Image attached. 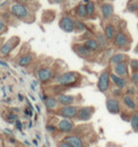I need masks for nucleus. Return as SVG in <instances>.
<instances>
[{
  "label": "nucleus",
  "instance_id": "nucleus-1",
  "mask_svg": "<svg viewBox=\"0 0 138 147\" xmlns=\"http://www.w3.org/2000/svg\"><path fill=\"white\" fill-rule=\"evenodd\" d=\"M80 75L75 71H66V72L60 75L58 78V84L62 87L75 86L79 83Z\"/></svg>",
  "mask_w": 138,
  "mask_h": 147
},
{
  "label": "nucleus",
  "instance_id": "nucleus-2",
  "mask_svg": "<svg viewBox=\"0 0 138 147\" xmlns=\"http://www.w3.org/2000/svg\"><path fill=\"white\" fill-rule=\"evenodd\" d=\"M11 12L14 17L19 20H27L30 18V10L24 4H13L11 7Z\"/></svg>",
  "mask_w": 138,
  "mask_h": 147
},
{
  "label": "nucleus",
  "instance_id": "nucleus-3",
  "mask_svg": "<svg viewBox=\"0 0 138 147\" xmlns=\"http://www.w3.org/2000/svg\"><path fill=\"white\" fill-rule=\"evenodd\" d=\"M131 41L129 39V36L124 32L119 30L118 32L115 33L114 38V44L119 49H123V51H128L129 47L131 46Z\"/></svg>",
  "mask_w": 138,
  "mask_h": 147
},
{
  "label": "nucleus",
  "instance_id": "nucleus-4",
  "mask_svg": "<svg viewBox=\"0 0 138 147\" xmlns=\"http://www.w3.org/2000/svg\"><path fill=\"white\" fill-rule=\"evenodd\" d=\"M78 109L79 106L74 105H64L62 107H58L57 110V115L61 116L64 119H69V120H73L76 118Z\"/></svg>",
  "mask_w": 138,
  "mask_h": 147
},
{
  "label": "nucleus",
  "instance_id": "nucleus-5",
  "mask_svg": "<svg viewBox=\"0 0 138 147\" xmlns=\"http://www.w3.org/2000/svg\"><path fill=\"white\" fill-rule=\"evenodd\" d=\"M110 73L108 69L102 70L99 74L98 80V89L100 92L105 93L107 92L110 88V84H111V78H110Z\"/></svg>",
  "mask_w": 138,
  "mask_h": 147
},
{
  "label": "nucleus",
  "instance_id": "nucleus-6",
  "mask_svg": "<svg viewBox=\"0 0 138 147\" xmlns=\"http://www.w3.org/2000/svg\"><path fill=\"white\" fill-rule=\"evenodd\" d=\"M95 111L96 109L94 106H81V107H79V109H78L77 116L75 119L80 121H88L92 119Z\"/></svg>",
  "mask_w": 138,
  "mask_h": 147
},
{
  "label": "nucleus",
  "instance_id": "nucleus-7",
  "mask_svg": "<svg viewBox=\"0 0 138 147\" xmlns=\"http://www.w3.org/2000/svg\"><path fill=\"white\" fill-rule=\"evenodd\" d=\"M106 108L109 113L117 115L121 113V105L119 101L115 97H110L106 100Z\"/></svg>",
  "mask_w": 138,
  "mask_h": 147
},
{
  "label": "nucleus",
  "instance_id": "nucleus-8",
  "mask_svg": "<svg viewBox=\"0 0 138 147\" xmlns=\"http://www.w3.org/2000/svg\"><path fill=\"white\" fill-rule=\"evenodd\" d=\"M58 129L60 132L62 133H72L75 129V123L72 120H69V119H64L59 121L58 123Z\"/></svg>",
  "mask_w": 138,
  "mask_h": 147
},
{
  "label": "nucleus",
  "instance_id": "nucleus-9",
  "mask_svg": "<svg viewBox=\"0 0 138 147\" xmlns=\"http://www.w3.org/2000/svg\"><path fill=\"white\" fill-rule=\"evenodd\" d=\"M19 44V38L18 37H12L10 40H8L1 48H0V56H6L9 53L11 52L13 49Z\"/></svg>",
  "mask_w": 138,
  "mask_h": 147
},
{
  "label": "nucleus",
  "instance_id": "nucleus-10",
  "mask_svg": "<svg viewBox=\"0 0 138 147\" xmlns=\"http://www.w3.org/2000/svg\"><path fill=\"white\" fill-rule=\"evenodd\" d=\"M60 28L65 32H73L75 30V23L69 16H62L60 20Z\"/></svg>",
  "mask_w": 138,
  "mask_h": 147
},
{
  "label": "nucleus",
  "instance_id": "nucleus-11",
  "mask_svg": "<svg viewBox=\"0 0 138 147\" xmlns=\"http://www.w3.org/2000/svg\"><path fill=\"white\" fill-rule=\"evenodd\" d=\"M53 77V70L50 67H42L37 71V78L44 84L49 82Z\"/></svg>",
  "mask_w": 138,
  "mask_h": 147
},
{
  "label": "nucleus",
  "instance_id": "nucleus-12",
  "mask_svg": "<svg viewBox=\"0 0 138 147\" xmlns=\"http://www.w3.org/2000/svg\"><path fill=\"white\" fill-rule=\"evenodd\" d=\"M114 73L120 77L127 78L129 76V64L127 61L121 62L114 65Z\"/></svg>",
  "mask_w": 138,
  "mask_h": 147
},
{
  "label": "nucleus",
  "instance_id": "nucleus-13",
  "mask_svg": "<svg viewBox=\"0 0 138 147\" xmlns=\"http://www.w3.org/2000/svg\"><path fill=\"white\" fill-rule=\"evenodd\" d=\"M59 105L62 106L64 105H74L77 102V97L73 95H68V94H59L57 97Z\"/></svg>",
  "mask_w": 138,
  "mask_h": 147
},
{
  "label": "nucleus",
  "instance_id": "nucleus-14",
  "mask_svg": "<svg viewBox=\"0 0 138 147\" xmlns=\"http://www.w3.org/2000/svg\"><path fill=\"white\" fill-rule=\"evenodd\" d=\"M64 140L69 142L73 147H85V142L83 139L78 135H73V134H68L65 136Z\"/></svg>",
  "mask_w": 138,
  "mask_h": 147
},
{
  "label": "nucleus",
  "instance_id": "nucleus-15",
  "mask_svg": "<svg viewBox=\"0 0 138 147\" xmlns=\"http://www.w3.org/2000/svg\"><path fill=\"white\" fill-rule=\"evenodd\" d=\"M110 78H111V82L114 84L117 88H120L123 90L124 88H126L128 86L127 78L120 77V76H118V75L115 74L114 72L110 74Z\"/></svg>",
  "mask_w": 138,
  "mask_h": 147
},
{
  "label": "nucleus",
  "instance_id": "nucleus-16",
  "mask_svg": "<svg viewBox=\"0 0 138 147\" xmlns=\"http://www.w3.org/2000/svg\"><path fill=\"white\" fill-rule=\"evenodd\" d=\"M73 49L78 55L80 56V57H82V58L89 57V56H91V54L93 53V52H91L89 49L83 45V44H77V45H74Z\"/></svg>",
  "mask_w": 138,
  "mask_h": 147
},
{
  "label": "nucleus",
  "instance_id": "nucleus-17",
  "mask_svg": "<svg viewBox=\"0 0 138 147\" xmlns=\"http://www.w3.org/2000/svg\"><path fill=\"white\" fill-rule=\"evenodd\" d=\"M100 10H101L102 17L104 18V19L107 20V19H109V18H111L113 16L115 8H114V5H113L112 3H104V4L101 6Z\"/></svg>",
  "mask_w": 138,
  "mask_h": 147
},
{
  "label": "nucleus",
  "instance_id": "nucleus-18",
  "mask_svg": "<svg viewBox=\"0 0 138 147\" xmlns=\"http://www.w3.org/2000/svg\"><path fill=\"white\" fill-rule=\"evenodd\" d=\"M103 34H104L105 38L107 39L108 42L113 41L115 38V28L114 25L111 23L106 24L104 27V33Z\"/></svg>",
  "mask_w": 138,
  "mask_h": 147
},
{
  "label": "nucleus",
  "instance_id": "nucleus-19",
  "mask_svg": "<svg viewBox=\"0 0 138 147\" xmlns=\"http://www.w3.org/2000/svg\"><path fill=\"white\" fill-rule=\"evenodd\" d=\"M128 60V55L125 54L123 52H117V53H115L111 56L110 58V64L115 65L118 63H121V62H124V61H127Z\"/></svg>",
  "mask_w": 138,
  "mask_h": 147
},
{
  "label": "nucleus",
  "instance_id": "nucleus-20",
  "mask_svg": "<svg viewBox=\"0 0 138 147\" xmlns=\"http://www.w3.org/2000/svg\"><path fill=\"white\" fill-rule=\"evenodd\" d=\"M122 101H123L124 105L126 106L128 109H130V110L135 111L137 109V104H136V102L134 101V99L133 98V96L125 95V96H123Z\"/></svg>",
  "mask_w": 138,
  "mask_h": 147
},
{
  "label": "nucleus",
  "instance_id": "nucleus-21",
  "mask_svg": "<svg viewBox=\"0 0 138 147\" xmlns=\"http://www.w3.org/2000/svg\"><path fill=\"white\" fill-rule=\"evenodd\" d=\"M82 44L89 49L91 52H96V51H98V49H100L98 43V41H96V39H92V38L87 39Z\"/></svg>",
  "mask_w": 138,
  "mask_h": 147
},
{
  "label": "nucleus",
  "instance_id": "nucleus-22",
  "mask_svg": "<svg viewBox=\"0 0 138 147\" xmlns=\"http://www.w3.org/2000/svg\"><path fill=\"white\" fill-rule=\"evenodd\" d=\"M44 100H45L46 106L48 110H56L58 108L59 102L57 98H55V97H46V99Z\"/></svg>",
  "mask_w": 138,
  "mask_h": 147
},
{
  "label": "nucleus",
  "instance_id": "nucleus-23",
  "mask_svg": "<svg viewBox=\"0 0 138 147\" xmlns=\"http://www.w3.org/2000/svg\"><path fill=\"white\" fill-rule=\"evenodd\" d=\"M33 61V56L32 54H26L18 60L17 64L20 65V67H27Z\"/></svg>",
  "mask_w": 138,
  "mask_h": 147
},
{
  "label": "nucleus",
  "instance_id": "nucleus-24",
  "mask_svg": "<svg viewBox=\"0 0 138 147\" xmlns=\"http://www.w3.org/2000/svg\"><path fill=\"white\" fill-rule=\"evenodd\" d=\"M96 40L98 43L100 49H107L108 41H107V39L105 38L104 34L101 33V32H98V34H96Z\"/></svg>",
  "mask_w": 138,
  "mask_h": 147
},
{
  "label": "nucleus",
  "instance_id": "nucleus-25",
  "mask_svg": "<svg viewBox=\"0 0 138 147\" xmlns=\"http://www.w3.org/2000/svg\"><path fill=\"white\" fill-rule=\"evenodd\" d=\"M130 123L134 132H138V111H134L133 114H131Z\"/></svg>",
  "mask_w": 138,
  "mask_h": 147
},
{
  "label": "nucleus",
  "instance_id": "nucleus-26",
  "mask_svg": "<svg viewBox=\"0 0 138 147\" xmlns=\"http://www.w3.org/2000/svg\"><path fill=\"white\" fill-rule=\"evenodd\" d=\"M85 8H86V13H87V17H91L95 14L96 12V6L95 3L93 1H89L88 3L85 4Z\"/></svg>",
  "mask_w": 138,
  "mask_h": 147
},
{
  "label": "nucleus",
  "instance_id": "nucleus-27",
  "mask_svg": "<svg viewBox=\"0 0 138 147\" xmlns=\"http://www.w3.org/2000/svg\"><path fill=\"white\" fill-rule=\"evenodd\" d=\"M76 13L78 15V17L81 18H86L87 17V13H86V8H85V5L84 4H80L78 5V7L76 9Z\"/></svg>",
  "mask_w": 138,
  "mask_h": 147
},
{
  "label": "nucleus",
  "instance_id": "nucleus-28",
  "mask_svg": "<svg viewBox=\"0 0 138 147\" xmlns=\"http://www.w3.org/2000/svg\"><path fill=\"white\" fill-rule=\"evenodd\" d=\"M74 23H75V30H77V32H83V30H86L85 25H84V23L82 21L77 19V20L74 21Z\"/></svg>",
  "mask_w": 138,
  "mask_h": 147
},
{
  "label": "nucleus",
  "instance_id": "nucleus-29",
  "mask_svg": "<svg viewBox=\"0 0 138 147\" xmlns=\"http://www.w3.org/2000/svg\"><path fill=\"white\" fill-rule=\"evenodd\" d=\"M130 67L131 72H138V60L137 59H131Z\"/></svg>",
  "mask_w": 138,
  "mask_h": 147
},
{
  "label": "nucleus",
  "instance_id": "nucleus-30",
  "mask_svg": "<svg viewBox=\"0 0 138 147\" xmlns=\"http://www.w3.org/2000/svg\"><path fill=\"white\" fill-rule=\"evenodd\" d=\"M131 81L133 84V86L138 89V72H131Z\"/></svg>",
  "mask_w": 138,
  "mask_h": 147
},
{
  "label": "nucleus",
  "instance_id": "nucleus-31",
  "mask_svg": "<svg viewBox=\"0 0 138 147\" xmlns=\"http://www.w3.org/2000/svg\"><path fill=\"white\" fill-rule=\"evenodd\" d=\"M138 10V5L136 4V3H129L128 5V11H131V12H134Z\"/></svg>",
  "mask_w": 138,
  "mask_h": 147
},
{
  "label": "nucleus",
  "instance_id": "nucleus-32",
  "mask_svg": "<svg viewBox=\"0 0 138 147\" xmlns=\"http://www.w3.org/2000/svg\"><path fill=\"white\" fill-rule=\"evenodd\" d=\"M7 119H8V121H16L18 119V116L15 113H8Z\"/></svg>",
  "mask_w": 138,
  "mask_h": 147
},
{
  "label": "nucleus",
  "instance_id": "nucleus-33",
  "mask_svg": "<svg viewBox=\"0 0 138 147\" xmlns=\"http://www.w3.org/2000/svg\"><path fill=\"white\" fill-rule=\"evenodd\" d=\"M136 93V87L134 86H131L128 87V92H127V95H130V96H133L135 95Z\"/></svg>",
  "mask_w": 138,
  "mask_h": 147
},
{
  "label": "nucleus",
  "instance_id": "nucleus-34",
  "mask_svg": "<svg viewBox=\"0 0 138 147\" xmlns=\"http://www.w3.org/2000/svg\"><path fill=\"white\" fill-rule=\"evenodd\" d=\"M113 95L115 96V98H117V97L122 96V89L117 88V87L115 89L113 90Z\"/></svg>",
  "mask_w": 138,
  "mask_h": 147
},
{
  "label": "nucleus",
  "instance_id": "nucleus-35",
  "mask_svg": "<svg viewBox=\"0 0 138 147\" xmlns=\"http://www.w3.org/2000/svg\"><path fill=\"white\" fill-rule=\"evenodd\" d=\"M58 147H73V146H72L69 142H65V140H62L61 142H59Z\"/></svg>",
  "mask_w": 138,
  "mask_h": 147
},
{
  "label": "nucleus",
  "instance_id": "nucleus-36",
  "mask_svg": "<svg viewBox=\"0 0 138 147\" xmlns=\"http://www.w3.org/2000/svg\"><path fill=\"white\" fill-rule=\"evenodd\" d=\"M25 114H26L27 116H29V117H30V116H32V111H31V108H26L24 110Z\"/></svg>",
  "mask_w": 138,
  "mask_h": 147
},
{
  "label": "nucleus",
  "instance_id": "nucleus-37",
  "mask_svg": "<svg viewBox=\"0 0 138 147\" xmlns=\"http://www.w3.org/2000/svg\"><path fill=\"white\" fill-rule=\"evenodd\" d=\"M6 29V25L1 19H0V32H3Z\"/></svg>",
  "mask_w": 138,
  "mask_h": 147
},
{
  "label": "nucleus",
  "instance_id": "nucleus-38",
  "mask_svg": "<svg viewBox=\"0 0 138 147\" xmlns=\"http://www.w3.org/2000/svg\"><path fill=\"white\" fill-rule=\"evenodd\" d=\"M15 126H16V128L18 130H21L22 129V123H21V121H15Z\"/></svg>",
  "mask_w": 138,
  "mask_h": 147
},
{
  "label": "nucleus",
  "instance_id": "nucleus-39",
  "mask_svg": "<svg viewBox=\"0 0 138 147\" xmlns=\"http://www.w3.org/2000/svg\"><path fill=\"white\" fill-rule=\"evenodd\" d=\"M64 0H49L50 3H52V4H59V3L62 2Z\"/></svg>",
  "mask_w": 138,
  "mask_h": 147
},
{
  "label": "nucleus",
  "instance_id": "nucleus-40",
  "mask_svg": "<svg viewBox=\"0 0 138 147\" xmlns=\"http://www.w3.org/2000/svg\"><path fill=\"white\" fill-rule=\"evenodd\" d=\"M0 65H4V67H8V65L4 63V62H2V61H0Z\"/></svg>",
  "mask_w": 138,
  "mask_h": 147
},
{
  "label": "nucleus",
  "instance_id": "nucleus-41",
  "mask_svg": "<svg viewBox=\"0 0 138 147\" xmlns=\"http://www.w3.org/2000/svg\"><path fill=\"white\" fill-rule=\"evenodd\" d=\"M134 52H135V53H138V44L136 45L135 49H134Z\"/></svg>",
  "mask_w": 138,
  "mask_h": 147
},
{
  "label": "nucleus",
  "instance_id": "nucleus-42",
  "mask_svg": "<svg viewBox=\"0 0 138 147\" xmlns=\"http://www.w3.org/2000/svg\"><path fill=\"white\" fill-rule=\"evenodd\" d=\"M6 147H12L11 145H8V146H6Z\"/></svg>",
  "mask_w": 138,
  "mask_h": 147
},
{
  "label": "nucleus",
  "instance_id": "nucleus-43",
  "mask_svg": "<svg viewBox=\"0 0 138 147\" xmlns=\"http://www.w3.org/2000/svg\"><path fill=\"white\" fill-rule=\"evenodd\" d=\"M137 98H138V94H137Z\"/></svg>",
  "mask_w": 138,
  "mask_h": 147
},
{
  "label": "nucleus",
  "instance_id": "nucleus-44",
  "mask_svg": "<svg viewBox=\"0 0 138 147\" xmlns=\"http://www.w3.org/2000/svg\"><path fill=\"white\" fill-rule=\"evenodd\" d=\"M25 1H27V0H25Z\"/></svg>",
  "mask_w": 138,
  "mask_h": 147
}]
</instances>
